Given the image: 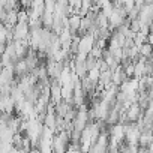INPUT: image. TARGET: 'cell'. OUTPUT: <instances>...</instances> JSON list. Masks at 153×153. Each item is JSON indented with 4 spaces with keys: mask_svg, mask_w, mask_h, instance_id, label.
<instances>
[{
    "mask_svg": "<svg viewBox=\"0 0 153 153\" xmlns=\"http://www.w3.org/2000/svg\"><path fill=\"white\" fill-rule=\"evenodd\" d=\"M32 11L39 14L41 17L45 14V2L42 0H36V2H32Z\"/></svg>",
    "mask_w": 153,
    "mask_h": 153,
    "instance_id": "cell-9",
    "label": "cell"
},
{
    "mask_svg": "<svg viewBox=\"0 0 153 153\" xmlns=\"http://www.w3.org/2000/svg\"><path fill=\"white\" fill-rule=\"evenodd\" d=\"M29 153H41V152H39V149H38V147H33Z\"/></svg>",
    "mask_w": 153,
    "mask_h": 153,
    "instance_id": "cell-12",
    "label": "cell"
},
{
    "mask_svg": "<svg viewBox=\"0 0 153 153\" xmlns=\"http://www.w3.org/2000/svg\"><path fill=\"white\" fill-rule=\"evenodd\" d=\"M150 62H152V63H153V54H152V57H150Z\"/></svg>",
    "mask_w": 153,
    "mask_h": 153,
    "instance_id": "cell-13",
    "label": "cell"
},
{
    "mask_svg": "<svg viewBox=\"0 0 153 153\" xmlns=\"http://www.w3.org/2000/svg\"><path fill=\"white\" fill-rule=\"evenodd\" d=\"M0 107H2V113H8V114H14V111L17 110V104L12 99V96L0 99Z\"/></svg>",
    "mask_w": 153,
    "mask_h": 153,
    "instance_id": "cell-5",
    "label": "cell"
},
{
    "mask_svg": "<svg viewBox=\"0 0 153 153\" xmlns=\"http://www.w3.org/2000/svg\"><path fill=\"white\" fill-rule=\"evenodd\" d=\"M86 78H87V80H90L93 84H96V86H98V83H99V80H101V71H99V68L90 69Z\"/></svg>",
    "mask_w": 153,
    "mask_h": 153,
    "instance_id": "cell-7",
    "label": "cell"
},
{
    "mask_svg": "<svg viewBox=\"0 0 153 153\" xmlns=\"http://www.w3.org/2000/svg\"><path fill=\"white\" fill-rule=\"evenodd\" d=\"M141 137V129L137 123H128L125 125V143L126 144H132V146H138Z\"/></svg>",
    "mask_w": 153,
    "mask_h": 153,
    "instance_id": "cell-1",
    "label": "cell"
},
{
    "mask_svg": "<svg viewBox=\"0 0 153 153\" xmlns=\"http://www.w3.org/2000/svg\"><path fill=\"white\" fill-rule=\"evenodd\" d=\"M143 114H144V111H143V108L140 107L138 102L132 104V105L128 108V111H126V117H128V122H129V123H137V122L143 117Z\"/></svg>",
    "mask_w": 153,
    "mask_h": 153,
    "instance_id": "cell-3",
    "label": "cell"
},
{
    "mask_svg": "<svg viewBox=\"0 0 153 153\" xmlns=\"http://www.w3.org/2000/svg\"><path fill=\"white\" fill-rule=\"evenodd\" d=\"M62 84L56 80H51V86H50V90H51V104H54L56 107L63 102V98H62Z\"/></svg>",
    "mask_w": 153,
    "mask_h": 153,
    "instance_id": "cell-4",
    "label": "cell"
},
{
    "mask_svg": "<svg viewBox=\"0 0 153 153\" xmlns=\"http://www.w3.org/2000/svg\"><path fill=\"white\" fill-rule=\"evenodd\" d=\"M66 153H83V152H81L80 144H69V147H68V152H66Z\"/></svg>",
    "mask_w": 153,
    "mask_h": 153,
    "instance_id": "cell-11",
    "label": "cell"
},
{
    "mask_svg": "<svg viewBox=\"0 0 153 153\" xmlns=\"http://www.w3.org/2000/svg\"><path fill=\"white\" fill-rule=\"evenodd\" d=\"M30 33H32V29L27 23H18L15 27H14V38L15 41H26L30 38Z\"/></svg>",
    "mask_w": 153,
    "mask_h": 153,
    "instance_id": "cell-2",
    "label": "cell"
},
{
    "mask_svg": "<svg viewBox=\"0 0 153 153\" xmlns=\"http://www.w3.org/2000/svg\"><path fill=\"white\" fill-rule=\"evenodd\" d=\"M18 21L29 24V11L27 9H20L18 11Z\"/></svg>",
    "mask_w": 153,
    "mask_h": 153,
    "instance_id": "cell-10",
    "label": "cell"
},
{
    "mask_svg": "<svg viewBox=\"0 0 153 153\" xmlns=\"http://www.w3.org/2000/svg\"><path fill=\"white\" fill-rule=\"evenodd\" d=\"M152 54H153V45H150V44H144L143 47H140V56H141V57L150 60Z\"/></svg>",
    "mask_w": 153,
    "mask_h": 153,
    "instance_id": "cell-8",
    "label": "cell"
},
{
    "mask_svg": "<svg viewBox=\"0 0 153 153\" xmlns=\"http://www.w3.org/2000/svg\"><path fill=\"white\" fill-rule=\"evenodd\" d=\"M152 143H153V132H152V131H144V132H141L138 146H140V147H149V149H150Z\"/></svg>",
    "mask_w": 153,
    "mask_h": 153,
    "instance_id": "cell-6",
    "label": "cell"
}]
</instances>
